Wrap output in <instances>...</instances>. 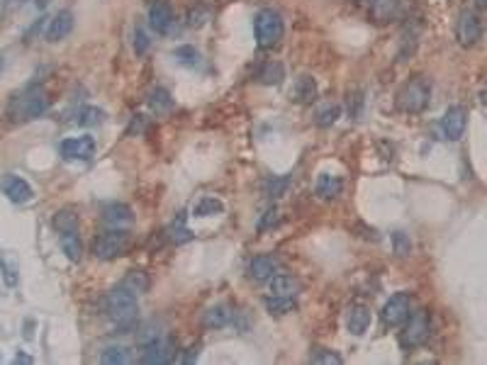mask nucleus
Wrapping results in <instances>:
<instances>
[{
	"mask_svg": "<svg viewBox=\"0 0 487 365\" xmlns=\"http://www.w3.org/2000/svg\"><path fill=\"white\" fill-rule=\"evenodd\" d=\"M49 105H52L49 93L44 91L42 86H30L22 93H17V95L10 97L5 115L12 124H27V122L39 119L42 115H47Z\"/></svg>",
	"mask_w": 487,
	"mask_h": 365,
	"instance_id": "nucleus-1",
	"label": "nucleus"
},
{
	"mask_svg": "<svg viewBox=\"0 0 487 365\" xmlns=\"http://www.w3.org/2000/svg\"><path fill=\"white\" fill-rule=\"evenodd\" d=\"M105 311L120 329H124L122 333H127V329H132L134 322H137V311H139L137 295L132 290H127L124 285H117L105 295Z\"/></svg>",
	"mask_w": 487,
	"mask_h": 365,
	"instance_id": "nucleus-2",
	"label": "nucleus"
},
{
	"mask_svg": "<svg viewBox=\"0 0 487 365\" xmlns=\"http://www.w3.org/2000/svg\"><path fill=\"white\" fill-rule=\"evenodd\" d=\"M431 102V83L424 75H414L407 83H402V88L395 95V108L405 115H419L429 108Z\"/></svg>",
	"mask_w": 487,
	"mask_h": 365,
	"instance_id": "nucleus-3",
	"label": "nucleus"
},
{
	"mask_svg": "<svg viewBox=\"0 0 487 365\" xmlns=\"http://www.w3.org/2000/svg\"><path fill=\"white\" fill-rule=\"evenodd\" d=\"M253 34H256L258 49H273L280 44L285 34V22L283 15L273 8H263L253 17Z\"/></svg>",
	"mask_w": 487,
	"mask_h": 365,
	"instance_id": "nucleus-4",
	"label": "nucleus"
},
{
	"mask_svg": "<svg viewBox=\"0 0 487 365\" xmlns=\"http://www.w3.org/2000/svg\"><path fill=\"white\" fill-rule=\"evenodd\" d=\"M127 248H129V231L120 229V226H115L110 231H102V234H98L93 239V256L100 258V261H115V258L124 256Z\"/></svg>",
	"mask_w": 487,
	"mask_h": 365,
	"instance_id": "nucleus-5",
	"label": "nucleus"
},
{
	"mask_svg": "<svg viewBox=\"0 0 487 365\" xmlns=\"http://www.w3.org/2000/svg\"><path fill=\"white\" fill-rule=\"evenodd\" d=\"M429 333H431V319H429L427 309L412 311L405 322V331L400 333L402 349H417V346L427 344Z\"/></svg>",
	"mask_w": 487,
	"mask_h": 365,
	"instance_id": "nucleus-6",
	"label": "nucleus"
},
{
	"mask_svg": "<svg viewBox=\"0 0 487 365\" xmlns=\"http://www.w3.org/2000/svg\"><path fill=\"white\" fill-rule=\"evenodd\" d=\"M409 314H412V297H409V292H397V295H392L390 300L383 305V311H381L385 327H392V329L402 327V324L407 322Z\"/></svg>",
	"mask_w": 487,
	"mask_h": 365,
	"instance_id": "nucleus-7",
	"label": "nucleus"
},
{
	"mask_svg": "<svg viewBox=\"0 0 487 365\" xmlns=\"http://www.w3.org/2000/svg\"><path fill=\"white\" fill-rule=\"evenodd\" d=\"M95 139L91 134L83 137H69L59 144V154L64 161H91L95 156Z\"/></svg>",
	"mask_w": 487,
	"mask_h": 365,
	"instance_id": "nucleus-8",
	"label": "nucleus"
},
{
	"mask_svg": "<svg viewBox=\"0 0 487 365\" xmlns=\"http://www.w3.org/2000/svg\"><path fill=\"white\" fill-rule=\"evenodd\" d=\"M455 37L463 47H475L482 39V20L475 10H463L455 25Z\"/></svg>",
	"mask_w": 487,
	"mask_h": 365,
	"instance_id": "nucleus-9",
	"label": "nucleus"
},
{
	"mask_svg": "<svg viewBox=\"0 0 487 365\" xmlns=\"http://www.w3.org/2000/svg\"><path fill=\"white\" fill-rule=\"evenodd\" d=\"M466 127H468L466 108H461V105H451V108L444 113V117H441V129H444L446 139H449V141L463 139V134H466Z\"/></svg>",
	"mask_w": 487,
	"mask_h": 365,
	"instance_id": "nucleus-10",
	"label": "nucleus"
},
{
	"mask_svg": "<svg viewBox=\"0 0 487 365\" xmlns=\"http://www.w3.org/2000/svg\"><path fill=\"white\" fill-rule=\"evenodd\" d=\"M0 190H3V195H5V198L10 200V202H15V204H25V202H30V200L34 198L32 185H30L25 178L12 176V173H8V176L0 178Z\"/></svg>",
	"mask_w": 487,
	"mask_h": 365,
	"instance_id": "nucleus-11",
	"label": "nucleus"
},
{
	"mask_svg": "<svg viewBox=\"0 0 487 365\" xmlns=\"http://www.w3.org/2000/svg\"><path fill=\"white\" fill-rule=\"evenodd\" d=\"M173 360V344L166 336L156 338L154 344L141 346V363L146 365H163Z\"/></svg>",
	"mask_w": 487,
	"mask_h": 365,
	"instance_id": "nucleus-12",
	"label": "nucleus"
},
{
	"mask_svg": "<svg viewBox=\"0 0 487 365\" xmlns=\"http://www.w3.org/2000/svg\"><path fill=\"white\" fill-rule=\"evenodd\" d=\"M278 270H280L278 258L261 253V256L251 258V263H249V278H251L253 283H266V280H271L273 275H278Z\"/></svg>",
	"mask_w": 487,
	"mask_h": 365,
	"instance_id": "nucleus-13",
	"label": "nucleus"
},
{
	"mask_svg": "<svg viewBox=\"0 0 487 365\" xmlns=\"http://www.w3.org/2000/svg\"><path fill=\"white\" fill-rule=\"evenodd\" d=\"M173 25V8L168 0H156L149 8V27L156 34H168Z\"/></svg>",
	"mask_w": 487,
	"mask_h": 365,
	"instance_id": "nucleus-14",
	"label": "nucleus"
},
{
	"mask_svg": "<svg viewBox=\"0 0 487 365\" xmlns=\"http://www.w3.org/2000/svg\"><path fill=\"white\" fill-rule=\"evenodd\" d=\"M302 292V285L297 278H293V275H273V278L268 280V295L273 297H290V300H295V297Z\"/></svg>",
	"mask_w": 487,
	"mask_h": 365,
	"instance_id": "nucleus-15",
	"label": "nucleus"
},
{
	"mask_svg": "<svg viewBox=\"0 0 487 365\" xmlns=\"http://www.w3.org/2000/svg\"><path fill=\"white\" fill-rule=\"evenodd\" d=\"M73 32V12L71 10H59L56 15L52 17L47 27V39L49 42H61L69 34Z\"/></svg>",
	"mask_w": 487,
	"mask_h": 365,
	"instance_id": "nucleus-16",
	"label": "nucleus"
},
{
	"mask_svg": "<svg viewBox=\"0 0 487 365\" xmlns=\"http://www.w3.org/2000/svg\"><path fill=\"white\" fill-rule=\"evenodd\" d=\"M134 220L132 215V207L124 202H110L105 204V210H102V222L110 226H122V224H129Z\"/></svg>",
	"mask_w": 487,
	"mask_h": 365,
	"instance_id": "nucleus-17",
	"label": "nucleus"
},
{
	"mask_svg": "<svg viewBox=\"0 0 487 365\" xmlns=\"http://www.w3.org/2000/svg\"><path fill=\"white\" fill-rule=\"evenodd\" d=\"M231 319H234V311H231L227 305H214L203 314L205 329H225L231 324Z\"/></svg>",
	"mask_w": 487,
	"mask_h": 365,
	"instance_id": "nucleus-18",
	"label": "nucleus"
},
{
	"mask_svg": "<svg viewBox=\"0 0 487 365\" xmlns=\"http://www.w3.org/2000/svg\"><path fill=\"white\" fill-rule=\"evenodd\" d=\"M346 327L348 331L354 333V336H361L365 333V329L370 327V309L363 305H354L348 309V317H346Z\"/></svg>",
	"mask_w": 487,
	"mask_h": 365,
	"instance_id": "nucleus-19",
	"label": "nucleus"
},
{
	"mask_svg": "<svg viewBox=\"0 0 487 365\" xmlns=\"http://www.w3.org/2000/svg\"><path fill=\"white\" fill-rule=\"evenodd\" d=\"M343 190V180L339 176H332V173H321L319 180H317V195L321 200H337Z\"/></svg>",
	"mask_w": 487,
	"mask_h": 365,
	"instance_id": "nucleus-20",
	"label": "nucleus"
},
{
	"mask_svg": "<svg viewBox=\"0 0 487 365\" xmlns=\"http://www.w3.org/2000/svg\"><path fill=\"white\" fill-rule=\"evenodd\" d=\"M293 100L295 102H302V105L317 100V83H315V78H312V75H300V78L295 81Z\"/></svg>",
	"mask_w": 487,
	"mask_h": 365,
	"instance_id": "nucleus-21",
	"label": "nucleus"
},
{
	"mask_svg": "<svg viewBox=\"0 0 487 365\" xmlns=\"http://www.w3.org/2000/svg\"><path fill=\"white\" fill-rule=\"evenodd\" d=\"M256 78H258V83H263V86H280L285 78L283 64H280V61H266V64L256 71Z\"/></svg>",
	"mask_w": 487,
	"mask_h": 365,
	"instance_id": "nucleus-22",
	"label": "nucleus"
},
{
	"mask_svg": "<svg viewBox=\"0 0 487 365\" xmlns=\"http://www.w3.org/2000/svg\"><path fill=\"white\" fill-rule=\"evenodd\" d=\"M146 105H149V110L154 115H168L173 110V97L171 93L166 91V88H156V91L149 93V100H146Z\"/></svg>",
	"mask_w": 487,
	"mask_h": 365,
	"instance_id": "nucleus-23",
	"label": "nucleus"
},
{
	"mask_svg": "<svg viewBox=\"0 0 487 365\" xmlns=\"http://www.w3.org/2000/svg\"><path fill=\"white\" fill-rule=\"evenodd\" d=\"M59 242H61V248H64L66 258L78 263L80 256H83V246H80V237H78V229L76 231H59Z\"/></svg>",
	"mask_w": 487,
	"mask_h": 365,
	"instance_id": "nucleus-24",
	"label": "nucleus"
},
{
	"mask_svg": "<svg viewBox=\"0 0 487 365\" xmlns=\"http://www.w3.org/2000/svg\"><path fill=\"white\" fill-rule=\"evenodd\" d=\"M397 12H400L397 0H373V5H370V15H373L375 22H390V20H395Z\"/></svg>",
	"mask_w": 487,
	"mask_h": 365,
	"instance_id": "nucleus-25",
	"label": "nucleus"
},
{
	"mask_svg": "<svg viewBox=\"0 0 487 365\" xmlns=\"http://www.w3.org/2000/svg\"><path fill=\"white\" fill-rule=\"evenodd\" d=\"M100 360L105 365H124L132 360V353H129L127 346H107L100 353Z\"/></svg>",
	"mask_w": 487,
	"mask_h": 365,
	"instance_id": "nucleus-26",
	"label": "nucleus"
},
{
	"mask_svg": "<svg viewBox=\"0 0 487 365\" xmlns=\"http://www.w3.org/2000/svg\"><path fill=\"white\" fill-rule=\"evenodd\" d=\"M122 285L127 290H132L134 295H141V292L149 290V275H146L144 270H129V273L124 275Z\"/></svg>",
	"mask_w": 487,
	"mask_h": 365,
	"instance_id": "nucleus-27",
	"label": "nucleus"
},
{
	"mask_svg": "<svg viewBox=\"0 0 487 365\" xmlns=\"http://www.w3.org/2000/svg\"><path fill=\"white\" fill-rule=\"evenodd\" d=\"M54 226L59 231H76L78 229V212L73 207H64L54 217Z\"/></svg>",
	"mask_w": 487,
	"mask_h": 365,
	"instance_id": "nucleus-28",
	"label": "nucleus"
},
{
	"mask_svg": "<svg viewBox=\"0 0 487 365\" xmlns=\"http://www.w3.org/2000/svg\"><path fill=\"white\" fill-rule=\"evenodd\" d=\"M222 210H225V204H222L217 198H203V200H198V202H195L193 215L203 220V217H214V215H220Z\"/></svg>",
	"mask_w": 487,
	"mask_h": 365,
	"instance_id": "nucleus-29",
	"label": "nucleus"
},
{
	"mask_svg": "<svg viewBox=\"0 0 487 365\" xmlns=\"http://www.w3.org/2000/svg\"><path fill=\"white\" fill-rule=\"evenodd\" d=\"M166 237H168V242H171V244L181 246V244L190 242V239H193V234H190V229L185 226V220H183V217H178V220L166 229Z\"/></svg>",
	"mask_w": 487,
	"mask_h": 365,
	"instance_id": "nucleus-30",
	"label": "nucleus"
},
{
	"mask_svg": "<svg viewBox=\"0 0 487 365\" xmlns=\"http://www.w3.org/2000/svg\"><path fill=\"white\" fill-rule=\"evenodd\" d=\"M163 336V331H161V327L156 322H146L141 324V327H137V344L139 346H149L154 344L156 338Z\"/></svg>",
	"mask_w": 487,
	"mask_h": 365,
	"instance_id": "nucleus-31",
	"label": "nucleus"
},
{
	"mask_svg": "<svg viewBox=\"0 0 487 365\" xmlns=\"http://www.w3.org/2000/svg\"><path fill=\"white\" fill-rule=\"evenodd\" d=\"M105 122V113L100 108H93V105H86V108L78 110V124L80 127H95V124Z\"/></svg>",
	"mask_w": 487,
	"mask_h": 365,
	"instance_id": "nucleus-32",
	"label": "nucleus"
},
{
	"mask_svg": "<svg viewBox=\"0 0 487 365\" xmlns=\"http://www.w3.org/2000/svg\"><path fill=\"white\" fill-rule=\"evenodd\" d=\"M263 305H266V309L271 311V314H288V311L295 309V300H290V297L268 295L266 300H263Z\"/></svg>",
	"mask_w": 487,
	"mask_h": 365,
	"instance_id": "nucleus-33",
	"label": "nucleus"
},
{
	"mask_svg": "<svg viewBox=\"0 0 487 365\" xmlns=\"http://www.w3.org/2000/svg\"><path fill=\"white\" fill-rule=\"evenodd\" d=\"M339 117H341V108H339V105H324V108L317 113L315 122H317V127L327 129V127H332V124H337Z\"/></svg>",
	"mask_w": 487,
	"mask_h": 365,
	"instance_id": "nucleus-34",
	"label": "nucleus"
},
{
	"mask_svg": "<svg viewBox=\"0 0 487 365\" xmlns=\"http://www.w3.org/2000/svg\"><path fill=\"white\" fill-rule=\"evenodd\" d=\"M173 56L178 59V64L188 66V69H198L200 66V51L195 47H178L173 51Z\"/></svg>",
	"mask_w": 487,
	"mask_h": 365,
	"instance_id": "nucleus-35",
	"label": "nucleus"
},
{
	"mask_svg": "<svg viewBox=\"0 0 487 365\" xmlns=\"http://www.w3.org/2000/svg\"><path fill=\"white\" fill-rule=\"evenodd\" d=\"M290 180H293V176H278V178H271L266 185V193L271 200H278L283 198L285 193H288L290 188Z\"/></svg>",
	"mask_w": 487,
	"mask_h": 365,
	"instance_id": "nucleus-36",
	"label": "nucleus"
},
{
	"mask_svg": "<svg viewBox=\"0 0 487 365\" xmlns=\"http://www.w3.org/2000/svg\"><path fill=\"white\" fill-rule=\"evenodd\" d=\"M392 246H395V253L400 258H407L412 253V242H409V237L405 231H395L392 234Z\"/></svg>",
	"mask_w": 487,
	"mask_h": 365,
	"instance_id": "nucleus-37",
	"label": "nucleus"
},
{
	"mask_svg": "<svg viewBox=\"0 0 487 365\" xmlns=\"http://www.w3.org/2000/svg\"><path fill=\"white\" fill-rule=\"evenodd\" d=\"M207 20H209V8L207 5L190 8V12H188V25H190V27H203Z\"/></svg>",
	"mask_w": 487,
	"mask_h": 365,
	"instance_id": "nucleus-38",
	"label": "nucleus"
},
{
	"mask_svg": "<svg viewBox=\"0 0 487 365\" xmlns=\"http://www.w3.org/2000/svg\"><path fill=\"white\" fill-rule=\"evenodd\" d=\"M149 37H146V32L141 27L134 30V51H137V56H144L146 51H149Z\"/></svg>",
	"mask_w": 487,
	"mask_h": 365,
	"instance_id": "nucleus-39",
	"label": "nucleus"
},
{
	"mask_svg": "<svg viewBox=\"0 0 487 365\" xmlns=\"http://www.w3.org/2000/svg\"><path fill=\"white\" fill-rule=\"evenodd\" d=\"M312 363H334V365H341L343 358L334 351H327V349H319L315 355H312Z\"/></svg>",
	"mask_w": 487,
	"mask_h": 365,
	"instance_id": "nucleus-40",
	"label": "nucleus"
},
{
	"mask_svg": "<svg viewBox=\"0 0 487 365\" xmlns=\"http://www.w3.org/2000/svg\"><path fill=\"white\" fill-rule=\"evenodd\" d=\"M280 217H278V210H268L266 215H263V220L258 222V231H268L273 229V226H278Z\"/></svg>",
	"mask_w": 487,
	"mask_h": 365,
	"instance_id": "nucleus-41",
	"label": "nucleus"
},
{
	"mask_svg": "<svg viewBox=\"0 0 487 365\" xmlns=\"http://www.w3.org/2000/svg\"><path fill=\"white\" fill-rule=\"evenodd\" d=\"M0 270H3V278H5V285H10V287H15L17 285V275H15V270L10 268V266L0 258Z\"/></svg>",
	"mask_w": 487,
	"mask_h": 365,
	"instance_id": "nucleus-42",
	"label": "nucleus"
},
{
	"mask_svg": "<svg viewBox=\"0 0 487 365\" xmlns=\"http://www.w3.org/2000/svg\"><path fill=\"white\" fill-rule=\"evenodd\" d=\"M198 355H200L198 346H195V349H188V353L183 355V363H195V360H198Z\"/></svg>",
	"mask_w": 487,
	"mask_h": 365,
	"instance_id": "nucleus-43",
	"label": "nucleus"
},
{
	"mask_svg": "<svg viewBox=\"0 0 487 365\" xmlns=\"http://www.w3.org/2000/svg\"><path fill=\"white\" fill-rule=\"evenodd\" d=\"M15 363H32V358H30V355H25V353H17L15 355Z\"/></svg>",
	"mask_w": 487,
	"mask_h": 365,
	"instance_id": "nucleus-44",
	"label": "nucleus"
},
{
	"mask_svg": "<svg viewBox=\"0 0 487 365\" xmlns=\"http://www.w3.org/2000/svg\"><path fill=\"white\" fill-rule=\"evenodd\" d=\"M34 3H37V8H47L52 0H34Z\"/></svg>",
	"mask_w": 487,
	"mask_h": 365,
	"instance_id": "nucleus-45",
	"label": "nucleus"
},
{
	"mask_svg": "<svg viewBox=\"0 0 487 365\" xmlns=\"http://www.w3.org/2000/svg\"><path fill=\"white\" fill-rule=\"evenodd\" d=\"M475 3H477V8H485L487 5V0H475Z\"/></svg>",
	"mask_w": 487,
	"mask_h": 365,
	"instance_id": "nucleus-46",
	"label": "nucleus"
},
{
	"mask_svg": "<svg viewBox=\"0 0 487 365\" xmlns=\"http://www.w3.org/2000/svg\"><path fill=\"white\" fill-rule=\"evenodd\" d=\"M0 71H3V59H0Z\"/></svg>",
	"mask_w": 487,
	"mask_h": 365,
	"instance_id": "nucleus-47",
	"label": "nucleus"
}]
</instances>
